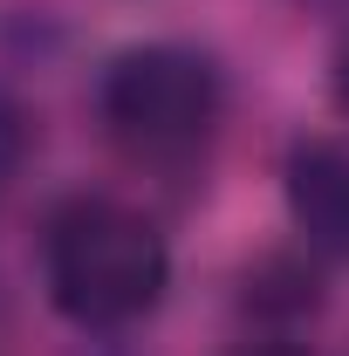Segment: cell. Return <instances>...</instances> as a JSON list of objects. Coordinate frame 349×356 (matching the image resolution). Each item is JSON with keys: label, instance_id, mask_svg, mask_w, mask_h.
Instances as JSON below:
<instances>
[{"label": "cell", "instance_id": "7a4b0ae2", "mask_svg": "<svg viewBox=\"0 0 349 356\" xmlns=\"http://www.w3.org/2000/svg\"><path fill=\"white\" fill-rule=\"evenodd\" d=\"M96 117H103V137L131 165H158V172L192 165L226 117L219 62L185 42L124 48L96 83Z\"/></svg>", "mask_w": 349, "mask_h": 356}, {"label": "cell", "instance_id": "6da1fadb", "mask_svg": "<svg viewBox=\"0 0 349 356\" xmlns=\"http://www.w3.org/2000/svg\"><path fill=\"white\" fill-rule=\"evenodd\" d=\"M42 281L48 302L76 329H131L137 315L165 302L172 254L131 199L76 192L42 226Z\"/></svg>", "mask_w": 349, "mask_h": 356}, {"label": "cell", "instance_id": "277c9868", "mask_svg": "<svg viewBox=\"0 0 349 356\" xmlns=\"http://www.w3.org/2000/svg\"><path fill=\"white\" fill-rule=\"evenodd\" d=\"M28 137H35V124H28V103L0 83V185L21 172V158H28Z\"/></svg>", "mask_w": 349, "mask_h": 356}, {"label": "cell", "instance_id": "5b68a950", "mask_svg": "<svg viewBox=\"0 0 349 356\" xmlns=\"http://www.w3.org/2000/svg\"><path fill=\"white\" fill-rule=\"evenodd\" d=\"M329 83H336V103L349 110V42L336 48V76H329Z\"/></svg>", "mask_w": 349, "mask_h": 356}, {"label": "cell", "instance_id": "8992f818", "mask_svg": "<svg viewBox=\"0 0 349 356\" xmlns=\"http://www.w3.org/2000/svg\"><path fill=\"white\" fill-rule=\"evenodd\" d=\"M240 356H302V350H288V343H254V350H240Z\"/></svg>", "mask_w": 349, "mask_h": 356}, {"label": "cell", "instance_id": "3957f363", "mask_svg": "<svg viewBox=\"0 0 349 356\" xmlns=\"http://www.w3.org/2000/svg\"><path fill=\"white\" fill-rule=\"evenodd\" d=\"M281 192H288V220L315 254L349 261V144L343 137H295L288 165H281Z\"/></svg>", "mask_w": 349, "mask_h": 356}]
</instances>
